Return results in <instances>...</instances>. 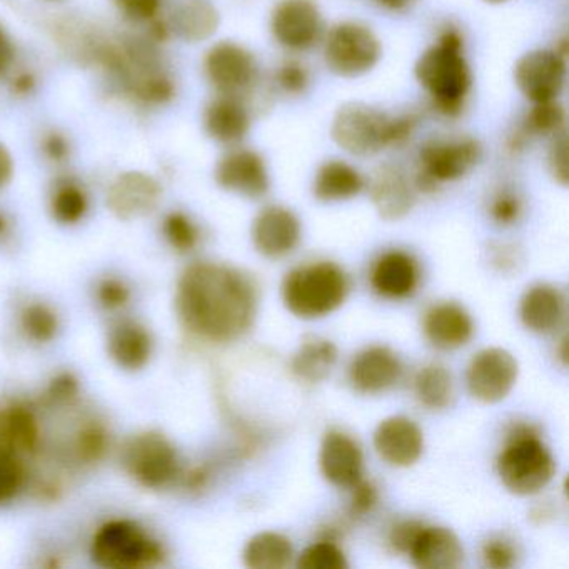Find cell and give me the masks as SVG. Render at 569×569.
Masks as SVG:
<instances>
[{"instance_id":"obj_28","label":"cell","mask_w":569,"mask_h":569,"mask_svg":"<svg viewBox=\"0 0 569 569\" xmlns=\"http://www.w3.org/2000/svg\"><path fill=\"white\" fill-rule=\"evenodd\" d=\"M372 288L385 298H408L418 286V268L406 252L392 251L376 262Z\"/></svg>"},{"instance_id":"obj_16","label":"cell","mask_w":569,"mask_h":569,"mask_svg":"<svg viewBox=\"0 0 569 569\" xmlns=\"http://www.w3.org/2000/svg\"><path fill=\"white\" fill-rule=\"evenodd\" d=\"M301 241V221L291 209L268 206L256 216L252 242L266 258H282Z\"/></svg>"},{"instance_id":"obj_54","label":"cell","mask_w":569,"mask_h":569,"mask_svg":"<svg viewBox=\"0 0 569 569\" xmlns=\"http://www.w3.org/2000/svg\"><path fill=\"white\" fill-rule=\"evenodd\" d=\"M11 232V222H9L8 216L4 212H0V241L8 238Z\"/></svg>"},{"instance_id":"obj_53","label":"cell","mask_w":569,"mask_h":569,"mask_svg":"<svg viewBox=\"0 0 569 569\" xmlns=\"http://www.w3.org/2000/svg\"><path fill=\"white\" fill-rule=\"evenodd\" d=\"M376 6L385 9L388 12H395V14H402V12L411 11L419 0H375Z\"/></svg>"},{"instance_id":"obj_22","label":"cell","mask_w":569,"mask_h":569,"mask_svg":"<svg viewBox=\"0 0 569 569\" xmlns=\"http://www.w3.org/2000/svg\"><path fill=\"white\" fill-rule=\"evenodd\" d=\"M409 556L421 569H455L465 559V549L451 529L425 526L409 549Z\"/></svg>"},{"instance_id":"obj_48","label":"cell","mask_w":569,"mask_h":569,"mask_svg":"<svg viewBox=\"0 0 569 569\" xmlns=\"http://www.w3.org/2000/svg\"><path fill=\"white\" fill-rule=\"evenodd\" d=\"M378 502V489L375 485L365 479H359L352 486L351 512L352 515H366L371 511Z\"/></svg>"},{"instance_id":"obj_1","label":"cell","mask_w":569,"mask_h":569,"mask_svg":"<svg viewBox=\"0 0 569 569\" xmlns=\"http://www.w3.org/2000/svg\"><path fill=\"white\" fill-rule=\"evenodd\" d=\"M176 309L191 335L204 341L231 342L251 329L258 291L238 269L198 262L179 279Z\"/></svg>"},{"instance_id":"obj_6","label":"cell","mask_w":569,"mask_h":569,"mask_svg":"<svg viewBox=\"0 0 569 569\" xmlns=\"http://www.w3.org/2000/svg\"><path fill=\"white\" fill-rule=\"evenodd\" d=\"M481 142L471 136L428 139L419 149L415 186L435 192L446 182L459 181L481 162Z\"/></svg>"},{"instance_id":"obj_27","label":"cell","mask_w":569,"mask_h":569,"mask_svg":"<svg viewBox=\"0 0 569 569\" xmlns=\"http://www.w3.org/2000/svg\"><path fill=\"white\" fill-rule=\"evenodd\" d=\"M108 351L116 365L128 371H138L144 368L151 358V335L138 322H118L109 332Z\"/></svg>"},{"instance_id":"obj_45","label":"cell","mask_w":569,"mask_h":569,"mask_svg":"<svg viewBox=\"0 0 569 569\" xmlns=\"http://www.w3.org/2000/svg\"><path fill=\"white\" fill-rule=\"evenodd\" d=\"M99 302L109 311L124 308L131 298L128 286L119 279H104L98 289Z\"/></svg>"},{"instance_id":"obj_36","label":"cell","mask_w":569,"mask_h":569,"mask_svg":"<svg viewBox=\"0 0 569 569\" xmlns=\"http://www.w3.org/2000/svg\"><path fill=\"white\" fill-rule=\"evenodd\" d=\"M22 329L36 342H49L58 335V316L44 305H31L22 312Z\"/></svg>"},{"instance_id":"obj_34","label":"cell","mask_w":569,"mask_h":569,"mask_svg":"<svg viewBox=\"0 0 569 569\" xmlns=\"http://www.w3.org/2000/svg\"><path fill=\"white\" fill-rule=\"evenodd\" d=\"M89 209L88 194L72 181L59 182L51 198L52 218L61 224L71 226L81 221Z\"/></svg>"},{"instance_id":"obj_19","label":"cell","mask_w":569,"mask_h":569,"mask_svg":"<svg viewBox=\"0 0 569 569\" xmlns=\"http://www.w3.org/2000/svg\"><path fill=\"white\" fill-rule=\"evenodd\" d=\"M321 471L331 485L352 488L362 479V451L351 436L341 431H329L322 439Z\"/></svg>"},{"instance_id":"obj_20","label":"cell","mask_w":569,"mask_h":569,"mask_svg":"<svg viewBox=\"0 0 569 569\" xmlns=\"http://www.w3.org/2000/svg\"><path fill=\"white\" fill-rule=\"evenodd\" d=\"M369 194L376 211L386 221H398L411 212L415 191L398 166H379L369 181Z\"/></svg>"},{"instance_id":"obj_39","label":"cell","mask_w":569,"mask_h":569,"mask_svg":"<svg viewBox=\"0 0 569 569\" xmlns=\"http://www.w3.org/2000/svg\"><path fill=\"white\" fill-rule=\"evenodd\" d=\"M76 451L81 461H99L108 451V432H106L104 426L98 425V422L84 426L79 432Z\"/></svg>"},{"instance_id":"obj_14","label":"cell","mask_w":569,"mask_h":569,"mask_svg":"<svg viewBox=\"0 0 569 569\" xmlns=\"http://www.w3.org/2000/svg\"><path fill=\"white\" fill-rule=\"evenodd\" d=\"M466 379L472 398L492 405L511 392L518 379V362L506 349H485L472 358Z\"/></svg>"},{"instance_id":"obj_3","label":"cell","mask_w":569,"mask_h":569,"mask_svg":"<svg viewBox=\"0 0 569 569\" xmlns=\"http://www.w3.org/2000/svg\"><path fill=\"white\" fill-rule=\"evenodd\" d=\"M419 122L416 112L391 116L366 102H348L332 118L331 139L346 154L372 158L385 149L405 146Z\"/></svg>"},{"instance_id":"obj_38","label":"cell","mask_w":569,"mask_h":569,"mask_svg":"<svg viewBox=\"0 0 569 569\" xmlns=\"http://www.w3.org/2000/svg\"><path fill=\"white\" fill-rule=\"evenodd\" d=\"M162 231H164L169 244H171L176 251L181 252V254L191 252L192 249L198 246V228H196L194 222H192L188 216L182 214V212H171V214L164 219Z\"/></svg>"},{"instance_id":"obj_46","label":"cell","mask_w":569,"mask_h":569,"mask_svg":"<svg viewBox=\"0 0 569 569\" xmlns=\"http://www.w3.org/2000/svg\"><path fill=\"white\" fill-rule=\"evenodd\" d=\"M79 395V382L74 376L64 372L59 375L58 378L52 379L51 386L48 389L49 399L56 405H68L74 401Z\"/></svg>"},{"instance_id":"obj_40","label":"cell","mask_w":569,"mask_h":569,"mask_svg":"<svg viewBox=\"0 0 569 569\" xmlns=\"http://www.w3.org/2000/svg\"><path fill=\"white\" fill-rule=\"evenodd\" d=\"M276 82L286 94L302 96L311 84V76L302 62L291 59V61L282 62L279 66L278 72H276Z\"/></svg>"},{"instance_id":"obj_12","label":"cell","mask_w":569,"mask_h":569,"mask_svg":"<svg viewBox=\"0 0 569 569\" xmlns=\"http://www.w3.org/2000/svg\"><path fill=\"white\" fill-rule=\"evenodd\" d=\"M269 31L281 48L305 52L325 38V18L315 0H279L269 18Z\"/></svg>"},{"instance_id":"obj_4","label":"cell","mask_w":569,"mask_h":569,"mask_svg":"<svg viewBox=\"0 0 569 569\" xmlns=\"http://www.w3.org/2000/svg\"><path fill=\"white\" fill-rule=\"evenodd\" d=\"M348 291V278L339 266L316 262L286 276L282 301L298 318L318 319L341 308Z\"/></svg>"},{"instance_id":"obj_18","label":"cell","mask_w":569,"mask_h":569,"mask_svg":"<svg viewBox=\"0 0 569 569\" xmlns=\"http://www.w3.org/2000/svg\"><path fill=\"white\" fill-rule=\"evenodd\" d=\"M202 126L212 141L234 148L249 134L251 114L241 98L218 94L206 106Z\"/></svg>"},{"instance_id":"obj_42","label":"cell","mask_w":569,"mask_h":569,"mask_svg":"<svg viewBox=\"0 0 569 569\" xmlns=\"http://www.w3.org/2000/svg\"><path fill=\"white\" fill-rule=\"evenodd\" d=\"M122 16L132 22H149L158 18L164 0H112Z\"/></svg>"},{"instance_id":"obj_26","label":"cell","mask_w":569,"mask_h":569,"mask_svg":"<svg viewBox=\"0 0 569 569\" xmlns=\"http://www.w3.org/2000/svg\"><path fill=\"white\" fill-rule=\"evenodd\" d=\"M519 315H521L522 325L529 331L539 332V335L555 331L565 319V296L552 286H535L522 296Z\"/></svg>"},{"instance_id":"obj_55","label":"cell","mask_w":569,"mask_h":569,"mask_svg":"<svg viewBox=\"0 0 569 569\" xmlns=\"http://www.w3.org/2000/svg\"><path fill=\"white\" fill-rule=\"evenodd\" d=\"M0 448L12 449L11 446H9L8 438H6L4 425H2V416H0ZM12 451H14V449H12Z\"/></svg>"},{"instance_id":"obj_57","label":"cell","mask_w":569,"mask_h":569,"mask_svg":"<svg viewBox=\"0 0 569 569\" xmlns=\"http://www.w3.org/2000/svg\"><path fill=\"white\" fill-rule=\"evenodd\" d=\"M482 2L489 6H502L508 4V2H511V0H482Z\"/></svg>"},{"instance_id":"obj_8","label":"cell","mask_w":569,"mask_h":569,"mask_svg":"<svg viewBox=\"0 0 569 569\" xmlns=\"http://www.w3.org/2000/svg\"><path fill=\"white\" fill-rule=\"evenodd\" d=\"M322 42L326 68L338 78H362L381 61V41L375 31L362 22H338L326 32Z\"/></svg>"},{"instance_id":"obj_17","label":"cell","mask_w":569,"mask_h":569,"mask_svg":"<svg viewBox=\"0 0 569 569\" xmlns=\"http://www.w3.org/2000/svg\"><path fill=\"white\" fill-rule=\"evenodd\" d=\"M375 448L389 465L408 468L421 458L425 438L415 421L405 416H392L376 429Z\"/></svg>"},{"instance_id":"obj_23","label":"cell","mask_w":569,"mask_h":569,"mask_svg":"<svg viewBox=\"0 0 569 569\" xmlns=\"http://www.w3.org/2000/svg\"><path fill=\"white\" fill-rule=\"evenodd\" d=\"M171 34L189 44L209 41L221 26V16L209 0H181L168 19Z\"/></svg>"},{"instance_id":"obj_51","label":"cell","mask_w":569,"mask_h":569,"mask_svg":"<svg viewBox=\"0 0 569 569\" xmlns=\"http://www.w3.org/2000/svg\"><path fill=\"white\" fill-rule=\"evenodd\" d=\"M14 61V46L8 32L0 28V76H4Z\"/></svg>"},{"instance_id":"obj_33","label":"cell","mask_w":569,"mask_h":569,"mask_svg":"<svg viewBox=\"0 0 569 569\" xmlns=\"http://www.w3.org/2000/svg\"><path fill=\"white\" fill-rule=\"evenodd\" d=\"M415 391L419 402L429 409H442L449 405L452 396V378L448 369L439 365H429L418 372Z\"/></svg>"},{"instance_id":"obj_47","label":"cell","mask_w":569,"mask_h":569,"mask_svg":"<svg viewBox=\"0 0 569 569\" xmlns=\"http://www.w3.org/2000/svg\"><path fill=\"white\" fill-rule=\"evenodd\" d=\"M422 528H425V525H421L419 521L399 522V525L392 528L391 535H389V542H391L396 551L409 555V549L415 545L416 538H418Z\"/></svg>"},{"instance_id":"obj_29","label":"cell","mask_w":569,"mask_h":569,"mask_svg":"<svg viewBox=\"0 0 569 569\" xmlns=\"http://www.w3.org/2000/svg\"><path fill=\"white\" fill-rule=\"evenodd\" d=\"M562 131H566V111L561 102L531 104V109L522 118V124L509 138V149L519 152L532 138H555Z\"/></svg>"},{"instance_id":"obj_10","label":"cell","mask_w":569,"mask_h":569,"mask_svg":"<svg viewBox=\"0 0 569 569\" xmlns=\"http://www.w3.org/2000/svg\"><path fill=\"white\" fill-rule=\"evenodd\" d=\"M568 49H532L516 61L512 78L531 104L559 101L566 88Z\"/></svg>"},{"instance_id":"obj_15","label":"cell","mask_w":569,"mask_h":569,"mask_svg":"<svg viewBox=\"0 0 569 569\" xmlns=\"http://www.w3.org/2000/svg\"><path fill=\"white\" fill-rule=\"evenodd\" d=\"M162 189L152 176L129 171L119 176L108 191V208L121 221L144 218L158 208Z\"/></svg>"},{"instance_id":"obj_31","label":"cell","mask_w":569,"mask_h":569,"mask_svg":"<svg viewBox=\"0 0 569 569\" xmlns=\"http://www.w3.org/2000/svg\"><path fill=\"white\" fill-rule=\"evenodd\" d=\"M242 559L251 569H282L291 565L292 545L279 532H259L249 539Z\"/></svg>"},{"instance_id":"obj_58","label":"cell","mask_w":569,"mask_h":569,"mask_svg":"<svg viewBox=\"0 0 569 569\" xmlns=\"http://www.w3.org/2000/svg\"><path fill=\"white\" fill-rule=\"evenodd\" d=\"M48 2H58V0H48Z\"/></svg>"},{"instance_id":"obj_56","label":"cell","mask_w":569,"mask_h":569,"mask_svg":"<svg viewBox=\"0 0 569 569\" xmlns=\"http://www.w3.org/2000/svg\"><path fill=\"white\" fill-rule=\"evenodd\" d=\"M566 346H568V339L562 338L561 349H559V358L562 359V362H565V365L566 361H568V351H566Z\"/></svg>"},{"instance_id":"obj_25","label":"cell","mask_w":569,"mask_h":569,"mask_svg":"<svg viewBox=\"0 0 569 569\" xmlns=\"http://www.w3.org/2000/svg\"><path fill=\"white\" fill-rule=\"evenodd\" d=\"M366 188L365 176L342 159L319 166L312 182V194L321 202H345L358 198Z\"/></svg>"},{"instance_id":"obj_41","label":"cell","mask_w":569,"mask_h":569,"mask_svg":"<svg viewBox=\"0 0 569 569\" xmlns=\"http://www.w3.org/2000/svg\"><path fill=\"white\" fill-rule=\"evenodd\" d=\"M549 171L552 178L561 186H568L569 166H568V138L566 131L559 132L552 138L551 148L548 156Z\"/></svg>"},{"instance_id":"obj_30","label":"cell","mask_w":569,"mask_h":569,"mask_svg":"<svg viewBox=\"0 0 569 569\" xmlns=\"http://www.w3.org/2000/svg\"><path fill=\"white\" fill-rule=\"evenodd\" d=\"M338 362V348L329 339H306L292 356L291 369L296 378L306 382H321L331 375Z\"/></svg>"},{"instance_id":"obj_13","label":"cell","mask_w":569,"mask_h":569,"mask_svg":"<svg viewBox=\"0 0 569 569\" xmlns=\"http://www.w3.org/2000/svg\"><path fill=\"white\" fill-rule=\"evenodd\" d=\"M214 179L219 188L246 199L264 198L271 188L268 164L254 149H229L216 164Z\"/></svg>"},{"instance_id":"obj_50","label":"cell","mask_w":569,"mask_h":569,"mask_svg":"<svg viewBox=\"0 0 569 569\" xmlns=\"http://www.w3.org/2000/svg\"><path fill=\"white\" fill-rule=\"evenodd\" d=\"M36 86H38L36 76L32 74V72L22 71L18 72V74L12 78L9 89H11L12 94L19 96V98H26V96L34 92Z\"/></svg>"},{"instance_id":"obj_43","label":"cell","mask_w":569,"mask_h":569,"mask_svg":"<svg viewBox=\"0 0 569 569\" xmlns=\"http://www.w3.org/2000/svg\"><path fill=\"white\" fill-rule=\"evenodd\" d=\"M521 214V201L515 192H499L491 202V218L498 224L509 226L518 221Z\"/></svg>"},{"instance_id":"obj_11","label":"cell","mask_w":569,"mask_h":569,"mask_svg":"<svg viewBox=\"0 0 569 569\" xmlns=\"http://www.w3.org/2000/svg\"><path fill=\"white\" fill-rule=\"evenodd\" d=\"M202 68L209 84L221 96L242 99L258 84V61L248 48L238 42L221 41L211 46Z\"/></svg>"},{"instance_id":"obj_9","label":"cell","mask_w":569,"mask_h":569,"mask_svg":"<svg viewBox=\"0 0 569 569\" xmlns=\"http://www.w3.org/2000/svg\"><path fill=\"white\" fill-rule=\"evenodd\" d=\"M126 471L148 489H162L178 478V452L161 432L149 431L129 439L122 451Z\"/></svg>"},{"instance_id":"obj_37","label":"cell","mask_w":569,"mask_h":569,"mask_svg":"<svg viewBox=\"0 0 569 569\" xmlns=\"http://www.w3.org/2000/svg\"><path fill=\"white\" fill-rule=\"evenodd\" d=\"M296 566L299 569H348L349 565L342 549L335 542L322 541L306 548Z\"/></svg>"},{"instance_id":"obj_21","label":"cell","mask_w":569,"mask_h":569,"mask_svg":"<svg viewBox=\"0 0 569 569\" xmlns=\"http://www.w3.org/2000/svg\"><path fill=\"white\" fill-rule=\"evenodd\" d=\"M401 372V361L395 351L385 346H372L356 356L349 368V379L359 392L378 395L392 388Z\"/></svg>"},{"instance_id":"obj_32","label":"cell","mask_w":569,"mask_h":569,"mask_svg":"<svg viewBox=\"0 0 569 569\" xmlns=\"http://www.w3.org/2000/svg\"><path fill=\"white\" fill-rule=\"evenodd\" d=\"M0 416H2L9 446L19 456L34 455L38 451L39 438H41L34 412L28 406L12 405L11 408L0 411Z\"/></svg>"},{"instance_id":"obj_7","label":"cell","mask_w":569,"mask_h":569,"mask_svg":"<svg viewBox=\"0 0 569 569\" xmlns=\"http://www.w3.org/2000/svg\"><path fill=\"white\" fill-rule=\"evenodd\" d=\"M92 559L106 569H148L161 565V545L132 521L102 526L92 542Z\"/></svg>"},{"instance_id":"obj_5","label":"cell","mask_w":569,"mask_h":569,"mask_svg":"<svg viewBox=\"0 0 569 569\" xmlns=\"http://www.w3.org/2000/svg\"><path fill=\"white\" fill-rule=\"evenodd\" d=\"M499 478L518 496H531L548 486L556 472V462L531 428L515 429L508 446L499 456Z\"/></svg>"},{"instance_id":"obj_44","label":"cell","mask_w":569,"mask_h":569,"mask_svg":"<svg viewBox=\"0 0 569 569\" xmlns=\"http://www.w3.org/2000/svg\"><path fill=\"white\" fill-rule=\"evenodd\" d=\"M482 559L488 568L508 569L515 565L516 551L505 539H491L482 548Z\"/></svg>"},{"instance_id":"obj_24","label":"cell","mask_w":569,"mask_h":569,"mask_svg":"<svg viewBox=\"0 0 569 569\" xmlns=\"http://www.w3.org/2000/svg\"><path fill=\"white\" fill-rule=\"evenodd\" d=\"M475 326L461 306L445 302L429 309L425 318V335L439 349H458L471 339Z\"/></svg>"},{"instance_id":"obj_52","label":"cell","mask_w":569,"mask_h":569,"mask_svg":"<svg viewBox=\"0 0 569 569\" xmlns=\"http://www.w3.org/2000/svg\"><path fill=\"white\" fill-rule=\"evenodd\" d=\"M12 176H14V159L9 149L0 142V189L11 182Z\"/></svg>"},{"instance_id":"obj_49","label":"cell","mask_w":569,"mask_h":569,"mask_svg":"<svg viewBox=\"0 0 569 569\" xmlns=\"http://www.w3.org/2000/svg\"><path fill=\"white\" fill-rule=\"evenodd\" d=\"M42 152L49 161L61 164L71 154V146H69L68 138L61 132L52 131L48 132L42 139Z\"/></svg>"},{"instance_id":"obj_35","label":"cell","mask_w":569,"mask_h":569,"mask_svg":"<svg viewBox=\"0 0 569 569\" xmlns=\"http://www.w3.org/2000/svg\"><path fill=\"white\" fill-rule=\"evenodd\" d=\"M26 482V468L21 456L9 448H0V505H8Z\"/></svg>"},{"instance_id":"obj_2","label":"cell","mask_w":569,"mask_h":569,"mask_svg":"<svg viewBox=\"0 0 569 569\" xmlns=\"http://www.w3.org/2000/svg\"><path fill=\"white\" fill-rule=\"evenodd\" d=\"M415 78L431 99L435 111L458 118L472 88V71L465 54V38L456 28H445L435 44L421 52Z\"/></svg>"}]
</instances>
